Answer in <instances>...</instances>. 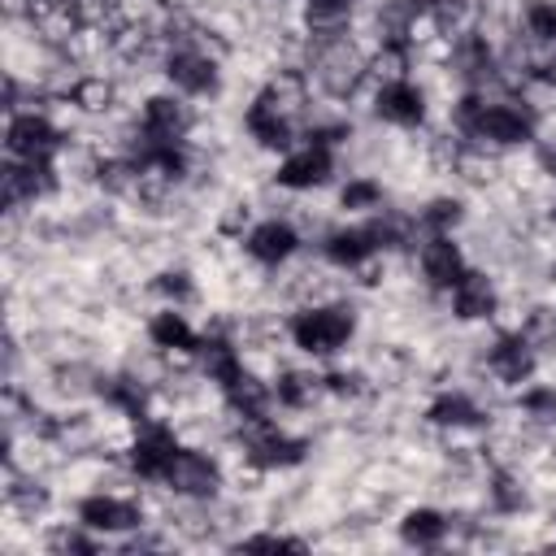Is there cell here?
Returning a JSON list of instances; mask_svg holds the SVG:
<instances>
[{"label":"cell","instance_id":"cell-1","mask_svg":"<svg viewBox=\"0 0 556 556\" xmlns=\"http://www.w3.org/2000/svg\"><path fill=\"white\" fill-rule=\"evenodd\" d=\"M447 122L460 139L491 148V152H513L530 148L539 139V113L521 96H491V91H460L456 104L447 109Z\"/></svg>","mask_w":556,"mask_h":556},{"label":"cell","instance_id":"cell-2","mask_svg":"<svg viewBox=\"0 0 556 556\" xmlns=\"http://www.w3.org/2000/svg\"><path fill=\"white\" fill-rule=\"evenodd\" d=\"M356 308L348 300H308L287 317V339L308 361H334L356 339Z\"/></svg>","mask_w":556,"mask_h":556},{"label":"cell","instance_id":"cell-3","mask_svg":"<svg viewBox=\"0 0 556 556\" xmlns=\"http://www.w3.org/2000/svg\"><path fill=\"white\" fill-rule=\"evenodd\" d=\"M161 74H165V87L182 91L187 100H208L222 91V56L204 43L200 30H187V35H174L161 52Z\"/></svg>","mask_w":556,"mask_h":556},{"label":"cell","instance_id":"cell-4","mask_svg":"<svg viewBox=\"0 0 556 556\" xmlns=\"http://www.w3.org/2000/svg\"><path fill=\"white\" fill-rule=\"evenodd\" d=\"M235 426H239V434H235L239 456H243V465L256 469V473H287V469H295V465L308 460V439L291 434V430L278 426L274 417L235 421Z\"/></svg>","mask_w":556,"mask_h":556},{"label":"cell","instance_id":"cell-5","mask_svg":"<svg viewBox=\"0 0 556 556\" xmlns=\"http://www.w3.org/2000/svg\"><path fill=\"white\" fill-rule=\"evenodd\" d=\"M178 452H182V434H178L169 421H161V417L148 413V417L130 421V439H126V447H122V460H126V473H130V478L161 486L165 473L174 469Z\"/></svg>","mask_w":556,"mask_h":556},{"label":"cell","instance_id":"cell-6","mask_svg":"<svg viewBox=\"0 0 556 556\" xmlns=\"http://www.w3.org/2000/svg\"><path fill=\"white\" fill-rule=\"evenodd\" d=\"M191 130H195V100H187L174 87L143 96L139 109H135V135H143V139L191 143Z\"/></svg>","mask_w":556,"mask_h":556},{"label":"cell","instance_id":"cell-7","mask_svg":"<svg viewBox=\"0 0 556 556\" xmlns=\"http://www.w3.org/2000/svg\"><path fill=\"white\" fill-rule=\"evenodd\" d=\"M74 521L87 526L91 534H100L104 543L109 539H126L135 530L148 526V508L135 500V495H117V491H87L78 504H74Z\"/></svg>","mask_w":556,"mask_h":556},{"label":"cell","instance_id":"cell-8","mask_svg":"<svg viewBox=\"0 0 556 556\" xmlns=\"http://www.w3.org/2000/svg\"><path fill=\"white\" fill-rule=\"evenodd\" d=\"M369 113L391 130H421L430 117V96L413 74L400 78H374Z\"/></svg>","mask_w":556,"mask_h":556},{"label":"cell","instance_id":"cell-9","mask_svg":"<svg viewBox=\"0 0 556 556\" xmlns=\"http://www.w3.org/2000/svg\"><path fill=\"white\" fill-rule=\"evenodd\" d=\"M65 152V130L43 109H17L4 122V156L13 161H56Z\"/></svg>","mask_w":556,"mask_h":556},{"label":"cell","instance_id":"cell-10","mask_svg":"<svg viewBox=\"0 0 556 556\" xmlns=\"http://www.w3.org/2000/svg\"><path fill=\"white\" fill-rule=\"evenodd\" d=\"M334 169H339V156L334 148L317 143V139H300L291 152L278 156L274 165V187L291 191V195H308V191H321L334 182Z\"/></svg>","mask_w":556,"mask_h":556},{"label":"cell","instance_id":"cell-11","mask_svg":"<svg viewBox=\"0 0 556 556\" xmlns=\"http://www.w3.org/2000/svg\"><path fill=\"white\" fill-rule=\"evenodd\" d=\"M161 486H165L169 495H178V500L208 504V500L222 495V486H226V469H222V460H217L213 452L182 443V452H178V460H174V469L165 473Z\"/></svg>","mask_w":556,"mask_h":556},{"label":"cell","instance_id":"cell-12","mask_svg":"<svg viewBox=\"0 0 556 556\" xmlns=\"http://www.w3.org/2000/svg\"><path fill=\"white\" fill-rule=\"evenodd\" d=\"M482 365L486 374L495 378V387H508V391H521L534 382L539 374V348L521 334V330H500L491 334L486 352H482Z\"/></svg>","mask_w":556,"mask_h":556},{"label":"cell","instance_id":"cell-13","mask_svg":"<svg viewBox=\"0 0 556 556\" xmlns=\"http://www.w3.org/2000/svg\"><path fill=\"white\" fill-rule=\"evenodd\" d=\"M239 248L256 269H287L295 261V252L304 248V239H300V226L291 217H261L248 226Z\"/></svg>","mask_w":556,"mask_h":556},{"label":"cell","instance_id":"cell-14","mask_svg":"<svg viewBox=\"0 0 556 556\" xmlns=\"http://www.w3.org/2000/svg\"><path fill=\"white\" fill-rule=\"evenodd\" d=\"M413 261H417L426 291H434V295H447L469 274V256L456 235H421L413 248Z\"/></svg>","mask_w":556,"mask_h":556},{"label":"cell","instance_id":"cell-15","mask_svg":"<svg viewBox=\"0 0 556 556\" xmlns=\"http://www.w3.org/2000/svg\"><path fill=\"white\" fill-rule=\"evenodd\" d=\"M317 252H321V261H326L330 269H339V274H365L369 265L387 261V256H382V248H378V239L369 235V226H365V222L330 226V230L321 235Z\"/></svg>","mask_w":556,"mask_h":556},{"label":"cell","instance_id":"cell-16","mask_svg":"<svg viewBox=\"0 0 556 556\" xmlns=\"http://www.w3.org/2000/svg\"><path fill=\"white\" fill-rule=\"evenodd\" d=\"M56 187H61V178H56V161H39V165H30V161H13V156L4 161L0 195H4V208H9V213H22V208L43 204Z\"/></svg>","mask_w":556,"mask_h":556},{"label":"cell","instance_id":"cell-17","mask_svg":"<svg viewBox=\"0 0 556 556\" xmlns=\"http://www.w3.org/2000/svg\"><path fill=\"white\" fill-rule=\"evenodd\" d=\"M500 304H504V295H500L495 278H491L486 269H473V265H469V274L447 291V308H452V317H456L460 326L495 321Z\"/></svg>","mask_w":556,"mask_h":556},{"label":"cell","instance_id":"cell-18","mask_svg":"<svg viewBox=\"0 0 556 556\" xmlns=\"http://www.w3.org/2000/svg\"><path fill=\"white\" fill-rule=\"evenodd\" d=\"M143 334H148V343L161 352V356H195V348H200V334L204 330H195V321L187 317V308H178V304H161L156 313H148V321H143Z\"/></svg>","mask_w":556,"mask_h":556},{"label":"cell","instance_id":"cell-19","mask_svg":"<svg viewBox=\"0 0 556 556\" xmlns=\"http://www.w3.org/2000/svg\"><path fill=\"white\" fill-rule=\"evenodd\" d=\"M421 421L434 426V430L460 434V430H478V426L486 421V408H482L478 395H469L465 387H443V391H434V395L426 400Z\"/></svg>","mask_w":556,"mask_h":556},{"label":"cell","instance_id":"cell-20","mask_svg":"<svg viewBox=\"0 0 556 556\" xmlns=\"http://www.w3.org/2000/svg\"><path fill=\"white\" fill-rule=\"evenodd\" d=\"M269 382H274V400H278L282 413H308L313 404L330 400L326 395V369H313V365L278 369Z\"/></svg>","mask_w":556,"mask_h":556},{"label":"cell","instance_id":"cell-21","mask_svg":"<svg viewBox=\"0 0 556 556\" xmlns=\"http://www.w3.org/2000/svg\"><path fill=\"white\" fill-rule=\"evenodd\" d=\"M96 400L109 413L126 417V421H139V417L152 413V391H148V382L139 374H100L96 378Z\"/></svg>","mask_w":556,"mask_h":556},{"label":"cell","instance_id":"cell-22","mask_svg":"<svg viewBox=\"0 0 556 556\" xmlns=\"http://www.w3.org/2000/svg\"><path fill=\"white\" fill-rule=\"evenodd\" d=\"M365 0H300V35L304 39H339L352 30Z\"/></svg>","mask_w":556,"mask_h":556},{"label":"cell","instance_id":"cell-23","mask_svg":"<svg viewBox=\"0 0 556 556\" xmlns=\"http://www.w3.org/2000/svg\"><path fill=\"white\" fill-rule=\"evenodd\" d=\"M395 534H400L404 547H421V552H430V547L447 543V534H452V517H447L443 508H434V504H413V508L400 513Z\"/></svg>","mask_w":556,"mask_h":556},{"label":"cell","instance_id":"cell-24","mask_svg":"<svg viewBox=\"0 0 556 556\" xmlns=\"http://www.w3.org/2000/svg\"><path fill=\"white\" fill-rule=\"evenodd\" d=\"M65 100H70L78 113L100 117V113H113V104H117V83H113L109 74H78V78L65 87Z\"/></svg>","mask_w":556,"mask_h":556},{"label":"cell","instance_id":"cell-25","mask_svg":"<svg viewBox=\"0 0 556 556\" xmlns=\"http://www.w3.org/2000/svg\"><path fill=\"white\" fill-rule=\"evenodd\" d=\"M387 204V182L378 174H348V182L339 187V213L348 217H369Z\"/></svg>","mask_w":556,"mask_h":556},{"label":"cell","instance_id":"cell-26","mask_svg":"<svg viewBox=\"0 0 556 556\" xmlns=\"http://www.w3.org/2000/svg\"><path fill=\"white\" fill-rule=\"evenodd\" d=\"M413 217H417L421 235H456V226L465 222V200L460 195H434Z\"/></svg>","mask_w":556,"mask_h":556},{"label":"cell","instance_id":"cell-27","mask_svg":"<svg viewBox=\"0 0 556 556\" xmlns=\"http://www.w3.org/2000/svg\"><path fill=\"white\" fill-rule=\"evenodd\" d=\"M486 504H491V513H521V508L530 504V495H526V486H521L517 473L495 469V473L486 478Z\"/></svg>","mask_w":556,"mask_h":556},{"label":"cell","instance_id":"cell-28","mask_svg":"<svg viewBox=\"0 0 556 556\" xmlns=\"http://www.w3.org/2000/svg\"><path fill=\"white\" fill-rule=\"evenodd\" d=\"M521 26H526V39L530 43L556 48V0H530L521 9Z\"/></svg>","mask_w":556,"mask_h":556},{"label":"cell","instance_id":"cell-29","mask_svg":"<svg viewBox=\"0 0 556 556\" xmlns=\"http://www.w3.org/2000/svg\"><path fill=\"white\" fill-rule=\"evenodd\" d=\"M152 291L161 295V304H178V308H187V304L195 300V278H191L187 269H161V274L152 278Z\"/></svg>","mask_w":556,"mask_h":556},{"label":"cell","instance_id":"cell-30","mask_svg":"<svg viewBox=\"0 0 556 556\" xmlns=\"http://www.w3.org/2000/svg\"><path fill=\"white\" fill-rule=\"evenodd\" d=\"M517 330H521L539 352L556 348V304H539V308H530L526 321H521Z\"/></svg>","mask_w":556,"mask_h":556},{"label":"cell","instance_id":"cell-31","mask_svg":"<svg viewBox=\"0 0 556 556\" xmlns=\"http://www.w3.org/2000/svg\"><path fill=\"white\" fill-rule=\"evenodd\" d=\"M365 391H369V382L361 369H326V395L330 400H356Z\"/></svg>","mask_w":556,"mask_h":556},{"label":"cell","instance_id":"cell-32","mask_svg":"<svg viewBox=\"0 0 556 556\" xmlns=\"http://www.w3.org/2000/svg\"><path fill=\"white\" fill-rule=\"evenodd\" d=\"M239 552H282V547H308V539H295V534H278V530H265V534H243L235 543Z\"/></svg>","mask_w":556,"mask_h":556},{"label":"cell","instance_id":"cell-33","mask_svg":"<svg viewBox=\"0 0 556 556\" xmlns=\"http://www.w3.org/2000/svg\"><path fill=\"white\" fill-rule=\"evenodd\" d=\"M530 83H543V87H556V48H552V56H547L543 65H534V70H530Z\"/></svg>","mask_w":556,"mask_h":556},{"label":"cell","instance_id":"cell-34","mask_svg":"<svg viewBox=\"0 0 556 556\" xmlns=\"http://www.w3.org/2000/svg\"><path fill=\"white\" fill-rule=\"evenodd\" d=\"M543 174L556 182V148H543Z\"/></svg>","mask_w":556,"mask_h":556}]
</instances>
